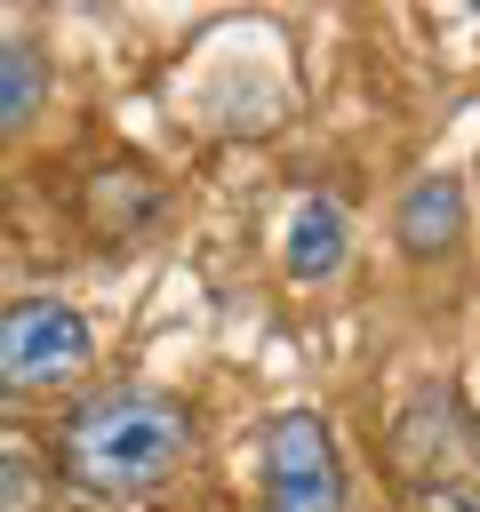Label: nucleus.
<instances>
[{
  "mask_svg": "<svg viewBox=\"0 0 480 512\" xmlns=\"http://www.w3.org/2000/svg\"><path fill=\"white\" fill-rule=\"evenodd\" d=\"M264 504L272 512H344V464H336V440L312 408H288L264 424Z\"/></svg>",
  "mask_w": 480,
  "mask_h": 512,
  "instance_id": "7ed1b4c3",
  "label": "nucleus"
},
{
  "mask_svg": "<svg viewBox=\"0 0 480 512\" xmlns=\"http://www.w3.org/2000/svg\"><path fill=\"white\" fill-rule=\"evenodd\" d=\"M432 512H480V496H464V488H440V496H432Z\"/></svg>",
  "mask_w": 480,
  "mask_h": 512,
  "instance_id": "1a4fd4ad",
  "label": "nucleus"
},
{
  "mask_svg": "<svg viewBox=\"0 0 480 512\" xmlns=\"http://www.w3.org/2000/svg\"><path fill=\"white\" fill-rule=\"evenodd\" d=\"M464 240V184L456 176H416V192L400 200V248L408 256H448Z\"/></svg>",
  "mask_w": 480,
  "mask_h": 512,
  "instance_id": "39448f33",
  "label": "nucleus"
},
{
  "mask_svg": "<svg viewBox=\"0 0 480 512\" xmlns=\"http://www.w3.org/2000/svg\"><path fill=\"white\" fill-rule=\"evenodd\" d=\"M344 240H352L344 208H336L328 192H304V200H296V216H288L280 256H288V272H296V280H328V272L344 264Z\"/></svg>",
  "mask_w": 480,
  "mask_h": 512,
  "instance_id": "423d86ee",
  "label": "nucleus"
},
{
  "mask_svg": "<svg viewBox=\"0 0 480 512\" xmlns=\"http://www.w3.org/2000/svg\"><path fill=\"white\" fill-rule=\"evenodd\" d=\"M40 504V464L32 456H0V512H32Z\"/></svg>",
  "mask_w": 480,
  "mask_h": 512,
  "instance_id": "6e6552de",
  "label": "nucleus"
},
{
  "mask_svg": "<svg viewBox=\"0 0 480 512\" xmlns=\"http://www.w3.org/2000/svg\"><path fill=\"white\" fill-rule=\"evenodd\" d=\"M88 360H96V328L80 320V304H64V296L0 304V392L8 400L64 392L88 376Z\"/></svg>",
  "mask_w": 480,
  "mask_h": 512,
  "instance_id": "f03ea898",
  "label": "nucleus"
},
{
  "mask_svg": "<svg viewBox=\"0 0 480 512\" xmlns=\"http://www.w3.org/2000/svg\"><path fill=\"white\" fill-rule=\"evenodd\" d=\"M472 464V424H464V408H456V392H424L408 416H400V472H416V480H448V472H464Z\"/></svg>",
  "mask_w": 480,
  "mask_h": 512,
  "instance_id": "20e7f679",
  "label": "nucleus"
},
{
  "mask_svg": "<svg viewBox=\"0 0 480 512\" xmlns=\"http://www.w3.org/2000/svg\"><path fill=\"white\" fill-rule=\"evenodd\" d=\"M40 96H48V64H40V48L0 40V136L24 128V120L40 112Z\"/></svg>",
  "mask_w": 480,
  "mask_h": 512,
  "instance_id": "0eeeda50",
  "label": "nucleus"
},
{
  "mask_svg": "<svg viewBox=\"0 0 480 512\" xmlns=\"http://www.w3.org/2000/svg\"><path fill=\"white\" fill-rule=\"evenodd\" d=\"M184 448H192L184 400L144 392V384L96 392V400H80L56 424V472L88 504H136V496L168 488L176 464H184Z\"/></svg>",
  "mask_w": 480,
  "mask_h": 512,
  "instance_id": "f257e3e1",
  "label": "nucleus"
}]
</instances>
